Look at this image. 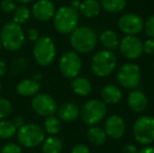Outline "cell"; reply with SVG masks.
Listing matches in <instances>:
<instances>
[{"instance_id":"cell-29","label":"cell","mask_w":154,"mask_h":153,"mask_svg":"<svg viewBox=\"0 0 154 153\" xmlns=\"http://www.w3.org/2000/svg\"><path fill=\"white\" fill-rule=\"evenodd\" d=\"M29 65V59L26 58H17L14 59L11 63V72L13 74H20Z\"/></svg>"},{"instance_id":"cell-11","label":"cell","mask_w":154,"mask_h":153,"mask_svg":"<svg viewBox=\"0 0 154 153\" xmlns=\"http://www.w3.org/2000/svg\"><path fill=\"white\" fill-rule=\"evenodd\" d=\"M32 108L38 115L47 118L57 112L58 105L48 93H37L32 100Z\"/></svg>"},{"instance_id":"cell-37","label":"cell","mask_w":154,"mask_h":153,"mask_svg":"<svg viewBox=\"0 0 154 153\" xmlns=\"http://www.w3.org/2000/svg\"><path fill=\"white\" fill-rule=\"evenodd\" d=\"M123 153H138V149L136 148V146L132 145V144H127L123 147L122 150Z\"/></svg>"},{"instance_id":"cell-5","label":"cell","mask_w":154,"mask_h":153,"mask_svg":"<svg viewBox=\"0 0 154 153\" xmlns=\"http://www.w3.org/2000/svg\"><path fill=\"white\" fill-rule=\"evenodd\" d=\"M17 139L22 146L26 148H35L43 143L45 139V131L38 124H24L17 131Z\"/></svg>"},{"instance_id":"cell-40","label":"cell","mask_w":154,"mask_h":153,"mask_svg":"<svg viewBox=\"0 0 154 153\" xmlns=\"http://www.w3.org/2000/svg\"><path fill=\"white\" fill-rule=\"evenodd\" d=\"M138 153H154V147H151V146H146L143 149H140Z\"/></svg>"},{"instance_id":"cell-28","label":"cell","mask_w":154,"mask_h":153,"mask_svg":"<svg viewBox=\"0 0 154 153\" xmlns=\"http://www.w3.org/2000/svg\"><path fill=\"white\" fill-rule=\"evenodd\" d=\"M17 133V128L13 122L8 120L0 121V139H12Z\"/></svg>"},{"instance_id":"cell-34","label":"cell","mask_w":154,"mask_h":153,"mask_svg":"<svg viewBox=\"0 0 154 153\" xmlns=\"http://www.w3.org/2000/svg\"><path fill=\"white\" fill-rule=\"evenodd\" d=\"M143 47H144V53L154 56V38H149L145 42H143Z\"/></svg>"},{"instance_id":"cell-20","label":"cell","mask_w":154,"mask_h":153,"mask_svg":"<svg viewBox=\"0 0 154 153\" xmlns=\"http://www.w3.org/2000/svg\"><path fill=\"white\" fill-rule=\"evenodd\" d=\"M71 89L75 94L80 96H86L91 92L92 85L88 79L84 77H75L71 81Z\"/></svg>"},{"instance_id":"cell-22","label":"cell","mask_w":154,"mask_h":153,"mask_svg":"<svg viewBox=\"0 0 154 153\" xmlns=\"http://www.w3.org/2000/svg\"><path fill=\"white\" fill-rule=\"evenodd\" d=\"M100 41H101L102 45L105 47V49L107 50L114 51L116 49L119 48V43L120 40L118 38L116 32L111 31V29H107L104 31L100 36Z\"/></svg>"},{"instance_id":"cell-38","label":"cell","mask_w":154,"mask_h":153,"mask_svg":"<svg viewBox=\"0 0 154 153\" xmlns=\"http://www.w3.org/2000/svg\"><path fill=\"white\" fill-rule=\"evenodd\" d=\"M13 124L15 125V127H16L17 129L20 128L21 126L24 125V118H23L22 116H16V118H14V121H13Z\"/></svg>"},{"instance_id":"cell-2","label":"cell","mask_w":154,"mask_h":153,"mask_svg":"<svg viewBox=\"0 0 154 153\" xmlns=\"http://www.w3.org/2000/svg\"><path fill=\"white\" fill-rule=\"evenodd\" d=\"M69 41L75 53L88 54L92 51L97 45V35L94 31L88 26H77L70 34Z\"/></svg>"},{"instance_id":"cell-32","label":"cell","mask_w":154,"mask_h":153,"mask_svg":"<svg viewBox=\"0 0 154 153\" xmlns=\"http://www.w3.org/2000/svg\"><path fill=\"white\" fill-rule=\"evenodd\" d=\"M16 2L14 0H1L0 3V8L3 13L5 14H11L14 13V11L16 10Z\"/></svg>"},{"instance_id":"cell-42","label":"cell","mask_w":154,"mask_h":153,"mask_svg":"<svg viewBox=\"0 0 154 153\" xmlns=\"http://www.w3.org/2000/svg\"><path fill=\"white\" fill-rule=\"evenodd\" d=\"M32 79H34L35 81H37V82H40V80L42 79V76H41V74H37V75H35Z\"/></svg>"},{"instance_id":"cell-36","label":"cell","mask_w":154,"mask_h":153,"mask_svg":"<svg viewBox=\"0 0 154 153\" xmlns=\"http://www.w3.org/2000/svg\"><path fill=\"white\" fill-rule=\"evenodd\" d=\"M71 153H90V150L84 144H78L71 149Z\"/></svg>"},{"instance_id":"cell-24","label":"cell","mask_w":154,"mask_h":153,"mask_svg":"<svg viewBox=\"0 0 154 153\" xmlns=\"http://www.w3.org/2000/svg\"><path fill=\"white\" fill-rule=\"evenodd\" d=\"M63 143L57 136H49L42 143V153H60L62 151Z\"/></svg>"},{"instance_id":"cell-12","label":"cell","mask_w":154,"mask_h":153,"mask_svg":"<svg viewBox=\"0 0 154 153\" xmlns=\"http://www.w3.org/2000/svg\"><path fill=\"white\" fill-rule=\"evenodd\" d=\"M119 49L128 60H136L144 54L143 41L136 36H125L119 43Z\"/></svg>"},{"instance_id":"cell-9","label":"cell","mask_w":154,"mask_h":153,"mask_svg":"<svg viewBox=\"0 0 154 153\" xmlns=\"http://www.w3.org/2000/svg\"><path fill=\"white\" fill-rule=\"evenodd\" d=\"M133 136L138 144L149 146L154 142V118L142 115L134 122Z\"/></svg>"},{"instance_id":"cell-35","label":"cell","mask_w":154,"mask_h":153,"mask_svg":"<svg viewBox=\"0 0 154 153\" xmlns=\"http://www.w3.org/2000/svg\"><path fill=\"white\" fill-rule=\"evenodd\" d=\"M26 37L29 38V40L32 41V42H36V41L40 38V33H39L38 29H34V27H31V29H27Z\"/></svg>"},{"instance_id":"cell-23","label":"cell","mask_w":154,"mask_h":153,"mask_svg":"<svg viewBox=\"0 0 154 153\" xmlns=\"http://www.w3.org/2000/svg\"><path fill=\"white\" fill-rule=\"evenodd\" d=\"M87 139L92 145L102 146L107 141V134L104 129L97 126H90L87 130Z\"/></svg>"},{"instance_id":"cell-7","label":"cell","mask_w":154,"mask_h":153,"mask_svg":"<svg viewBox=\"0 0 154 153\" xmlns=\"http://www.w3.org/2000/svg\"><path fill=\"white\" fill-rule=\"evenodd\" d=\"M107 113V106L102 100L91 99L82 106L80 110L81 120L87 126H95Z\"/></svg>"},{"instance_id":"cell-25","label":"cell","mask_w":154,"mask_h":153,"mask_svg":"<svg viewBox=\"0 0 154 153\" xmlns=\"http://www.w3.org/2000/svg\"><path fill=\"white\" fill-rule=\"evenodd\" d=\"M126 0H101L100 4L103 10H105L107 13L110 14H118V13L122 12L125 8Z\"/></svg>"},{"instance_id":"cell-3","label":"cell","mask_w":154,"mask_h":153,"mask_svg":"<svg viewBox=\"0 0 154 153\" xmlns=\"http://www.w3.org/2000/svg\"><path fill=\"white\" fill-rule=\"evenodd\" d=\"M53 19L56 31L62 35H68L77 29L79 23V13L71 6L64 5L59 10H56Z\"/></svg>"},{"instance_id":"cell-19","label":"cell","mask_w":154,"mask_h":153,"mask_svg":"<svg viewBox=\"0 0 154 153\" xmlns=\"http://www.w3.org/2000/svg\"><path fill=\"white\" fill-rule=\"evenodd\" d=\"M16 90L18 94L22 96H34L40 90V82L34 79H25L17 84Z\"/></svg>"},{"instance_id":"cell-6","label":"cell","mask_w":154,"mask_h":153,"mask_svg":"<svg viewBox=\"0 0 154 153\" xmlns=\"http://www.w3.org/2000/svg\"><path fill=\"white\" fill-rule=\"evenodd\" d=\"M32 55L40 66H48L55 61L57 49L53 39L49 37H40L35 42Z\"/></svg>"},{"instance_id":"cell-45","label":"cell","mask_w":154,"mask_h":153,"mask_svg":"<svg viewBox=\"0 0 154 153\" xmlns=\"http://www.w3.org/2000/svg\"><path fill=\"white\" fill-rule=\"evenodd\" d=\"M0 91H1V83H0Z\"/></svg>"},{"instance_id":"cell-14","label":"cell","mask_w":154,"mask_h":153,"mask_svg":"<svg viewBox=\"0 0 154 153\" xmlns=\"http://www.w3.org/2000/svg\"><path fill=\"white\" fill-rule=\"evenodd\" d=\"M105 132L107 136L112 139H120L124 136L126 132V123L122 116L118 115H112L106 118Z\"/></svg>"},{"instance_id":"cell-10","label":"cell","mask_w":154,"mask_h":153,"mask_svg":"<svg viewBox=\"0 0 154 153\" xmlns=\"http://www.w3.org/2000/svg\"><path fill=\"white\" fill-rule=\"evenodd\" d=\"M59 69L62 76L67 79L79 76L82 69V60L79 54L72 50L65 51L59 60Z\"/></svg>"},{"instance_id":"cell-33","label":"cell","mask_w":154,"mask_h":153,"mask_svg":"<svg viewBox=\"0 0 154 153\" xmlns=\"http://www.w3.org/2000/svg\"><path fill=\"white\" fill-rule=\"evenodd\" d=\"M1 153H22L21 147L17 144L14 143H8L2 147Z\"/></svg>"},{"instance_id":"cell-18","label":"cell","mask_w":154,"mask_h":153,"mask_svg":"<svg viewBox=\"0 0 154 153\" xmlns=\"http://www.w3.org/2000/svg\"><path fill=\"white\" fill-rule=\"evenodd\" d=\"M101 96L105 104H119L123 98L122 90L113 84H108L102 88Z\"/></svg>"},{"instance_id":"cell-27","label":"cell","mask_w":154,"mask_h":153,"mask_svg":"<svg viewBox=\"0 0 154 153\" xmlns=\"http://www.w3.org/2000/svg\"><path fill=\"white\" fill-rule=\"evenodd\" d=\"M31 11L26 5H20L16 8L14 11V16H13V21L19 25L25 24L31 18Z\"/></svg>"},{"instance_id":"cell-13","label":"cell","mask_w":154,"mask_h":153,"mask_svg":"<svg viewBox=\"0 0 154 153\" xmlns=\"http://www.w3.org/2000/svg\"><path fill=\"white\" fill-rule=\"evenodd\" d=\"M118 26L126 36H135L144 29V20L140 15L128 13L120 17Z\"/></svg>"},{"instance_id":"cell-8","label":"cell","mask_w":154,"mask_h":153,"mask_svg":"<svg viewBox=\"0 0 154 153\" xmlns=\"http://www.w3.org/2000/svg\"><path fill=\"white\" fill-rule=\"evenodd\" d=\"M116 80L118 83L126 89H135L142 81V70L137 64L127 62L119 68Z\"/></svg>"},{"instance_id":"cell-15","label":"cell","mask_w":154,"mask_h":153,"mask_svg":"<svg viewBox=\"0 0 154 153\" xmlns=\"http://www.w3.org/2000/svg\"><path fill=\"white\" fill-rule=\"evenodd\" d=\"M56 5L51 0H38L32 5V15L38 21L46 22L54 18Z\"/></svg>"},{"instance_id":"cell-4","label":"cell","mask_w":154,"mask_h":153,"mask_svg":"<svg viewBox=\"0 0 154 153\" xmlns=\"http://www.w3.org/2000/svg\"><path fill=\"white\" fill-rule=\"evenodd\" d=\"M116 67V56L113 51L103 49L93 55L91 69L95 76L105 78L111 75Z\"/></svg>"},{"instance_id":"cell-44","label":"cell","mask_w":154,"mask_h":153,"mask_svg":"<svg viewBox=\"0 0 154 153\" xmlns=\"http://www.w3.org/2000/svg\"><path fill=\"white\" fill-rule=\"evenodd\" d=\"M1 46H2V45H1V41H0V50H1Z\"/></svg>"},{"instance_id":"cell-17","label":"cell","mask_w":154,"mask_h":153,"mask_svg":"<svg viewBox=\"0 0 154 153\" xmlns=\"http://www.w3.org/2000/svg\"><path fill=\"white\" fill-rule=\"evenodd\" d=\"M58 118L63 122L70 123L75 121L80 115V108L72 102H65L57 109Z\"/></svg>"},{"instance_id":"cell-41","label":"cell","mask_w":154,"mask_h":153,"mask_svg":"<svg viewBox=\"0 0 154 153\" xmlns=\"http://www.w3.org/2000/svg\"><path fill=\"white\" fill-rule=\"evenodd\" d=\"M80 5H81V1H80V0H72V1H71V5L70 6L75 8V10L79 11Z\"/></svg>"},{"instance_id":"cell-26","label":"cell","mask_w":154,"mask_h":153,"mask_svg":"<svg viewBox=\"0 0 154 153\" xmlns=\"http://www.w3.org/2000/svg\"><path fill=\"white\" fill-rule=\"evenodd\" d=\"M62 128L61 120L58 116L51 115L47 116L46 120L44 121V130L46 131L48 134L56 135L60 132Z\"/></svg>"},{"instance_id":"cell-1","label":"cell","mask_w":154,"mask_h":153,"mask_svg":"<svg viewBox=\"0 0 154 153\" xmlns=\"http://www.w3.org/2000/svg\"><path fill=\"white\" fill-rule=\"evenodd\" d=\"M1 45L8 51H17L23 46L25 41V34L21 25L14 21L6 22L2 26L0 33Z\"/></svg>"},{"instance_id":"cell-31","label":"cell","mask_w":154,"mask_h":153,"mask_svg":"<svg viewBox=\"0 0 154 153\" xmlns=\"http://www.w3.org/2000/svg\"><path fill=\"white\" fill-rule=\"evenodd\" d=\"M145 34L149 38H154V15H151L148 19L144 22Z\"/></svg>"},{"instance_id":"cell-16","label":"cell","mask_w":154,"mask_h":153,"mask_svg":"<svg viewBox=\"0 0 154 153\" xmlns=\"http://www.w3.org/2000/svg\"><path fill=\"white\" fill-rule=\"evenodd\" d=\"M127 104L131 111L135 113H140L146 110L148 106V99L142 90H132L128 94Z\"/></svg>"},{"instance_id":"cell-43","label":"cell","mask_w":154,"mask_h":153,"mask_svg":"<svg viewBox=\"0 0 154 153\" xmlns=\"http://www.w3.org/2000/svg\"><path fill=\"white\" fill-rule=\"evenodd\" d=\"M15 2H19V3H22V4H25V3H29L31 1H32V0H14Z\"/></svg>"},{"instance_id":"cell-30","label":"cell","mask_w":154,"mask_h":153,"mask_svg":"<svg viewBox=\"0 0 154 153\" xmlns=\"http://www.w3.org/2000/svg\"><path fill=\"white\" fill-rule=\"evenodd\" d=\"M12 110H13L12 103L8 99L0 98V121L8 118L12 113Z\"/></svg>"},{"instance_id":"cell-39","label":"cell","mask_w":154,"mask_h":153,"mask_svg":"<svg viewBox=\"0 0 154 153\" xmlns=\"http://www.w3.org/2000/svg\"><path fill=\"white\" fill-rule=\"evenodd\" d=\"M6 70H8V66H6V63L2 60H0V78H2L5 75Z\"/></svg>"},{"instance_id":"cell-21","label":"cell","mask_w":154,"mask_h":153,"mask_svg":"<svg viewBox=\"0 0 154 153\" xmlns=\"http://www.w3.org/2000/svg\"><path fill=\"white\" fill-rule=\"evenodd\" d=\"M79 11L86 18H94L101 12V4L97 0H84L81 2Z\"/></svg>"}]
</instances>
